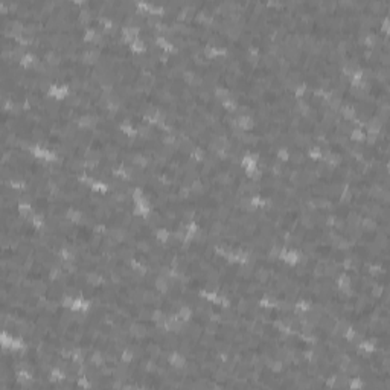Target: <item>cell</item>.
<instances>
[{
	"instance_id": "5b68a950",
	"label": "cell",
	"mask_w": 390,
	"mask_h": 390,
	"mask_svg": "<svg viewBox=\"0 0 390 390\" xmlns=\"http://www.w3.org/2000/svg\"><path fill=\"white\" fill-rule=\"evenodd\" d=\"M352 139H355V140H363V139H366V136L363 134L361 130H354V131H352Z\"/></svg>"
},
{
	"instance_id": "8992f818",
	"label": "cell",
	"mask_w": 390,
	"mask_h": 390,
	"mask_svg": "<svg viewBox=\"0 0 390 390\" xmlns=\"http://www.w3.org/2000/svg\"><path fill=\"white\" fill-rule=\"evenodd\" d=\"M168 236H169V233L166 230H159V233H157V238H160L162 241H166Z\"/></svg>"
},
{
	"instance_id": "277c9868",
	"label": "cell",
	"mask_w": 390,
	"mask_h": 390,
	"mask_svg": "<svg viewBox=\"0 0 390 390\" xmlns=\"http://www.w3.org/2000/svg\"><path fill=\"white\" fill-rule=\"evenodd\" d=\"M180 317H181L183 320H187V319L190 317V309H189V308H186V306H184V308H181V309H180Z\"/></svg>"
},
{
	"instance_id": "52a82bcc",
	"label": "cell",
	"mask_w": 390,
	"mask_h": 390,
	"mask_svg": "<svg viewBox=\"0 0 390 390\" xmlns=\"http://www.w3.org/2000/svg\"><path fill=\"white\" fill-rule=\"evenodd\" d=\"M296 308L300 309V311H306V309H308V303H306V302H299Z\"/></svg>"
},
{
	"instance_id": "3957f363",
	"label": "cell",
	"mask_w": 390,
	"mask_h": 390,
	"mask_svg": "<svg viewBox=\"0 0 390 390\" xmlns=\"http://www.w3.org/2000/svg\"><path fill=\"white\" fill-rule=\"evenodd\" d=\"M34 61H35V58H34L32 55H29V54H26V55L21 57V64H23V66H31Z\"/></svg>"
},
{
	"instance_id": "ba28073f",
	"label": "cell",
	"mask_w": 390,
	"mask_h": 390,
	"mask_svg": "<svg viewBox=\"0 0 390 390\" xmlns=\"http://www.w3.org/2000/svg\"><path fill=\"white\" fill-rule=\"evenodd\" d=\"M311 155H313L314 159H319L320 157V149L319 148H313V149H311Z\"/></svg>"
},
{
	"instance_id": "6da1fadb",
	"label": "cell",
	"mask_w": 390,
	"mask_h": 390,
	"mask_svg": "<svg viewBox=\"0 0 390 390\" xmlns=\"http://www.w3.org/2000/svg\"><path fill=\"white\" fill-rule=\"evenodd\" d=\"M238 125L241 128H244V130H249V128L253 127V121L250 118H247V116H241V118L238 119Z\"/></svg>"
},
{
	"instance_id": "7a4b0ae2",
	"label": "cell",
	"mask_w": 390,
	"mask_h": 390,
	"mask_svg": "<svg viewBox=\"0 0 390 390\" xmlns=\"http://www.w3.org/2000/svg\"><path fill=\"white\" fill-rule=\"evenodd\" d=\"M131 47H133V50H136V52H142L145 46H143V43H142L140 40H137V38H136V40L131 43Z\"/></svg>"
}]
</instances>
